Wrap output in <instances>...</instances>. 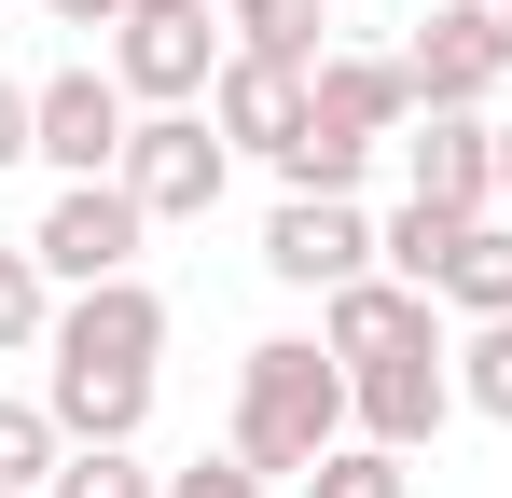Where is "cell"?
Returning a JSON list of instances; mask_svg holds the SVG:
<instances>
[{
  "label": "cell",
  "mask_w": 512,
  "mask_h": 498,
  "mask_svg": "<svg viewBox=\"0 0 512 498\" xmlns=\"http://www.w3.org/2000/svg\"><path fill=\"white\" fill-rule=\"evenodd\" d=\"M222 443L250 457L263 485H277V471L305 485V471L346 443V360L319 332H263L250 360H236V429H222Z\"/></svg>",
  "instance_id": "6da1fadb"
},
{
  "label": "cell",
  "mask_w": 512,
  "mask_h": 498,
  "mask_svg": "<svg viewBox=\"0 0 512 498\" xmlns=\"http://www.w3.org/2000/svg\"><path fill=\"white\" fill-rule=\"evenodd\" d=\"M153 222H208L222 194H236V139L208 125V111H139V139H125V166H111Z\"/></svg>",
  "instance_id": "7a4b0ae2"
},
{
  "label": "cell",
  "mask_w": 512,
  "mask_h": 498,
  "mask_svg": "<svg viewBox=\"0 0 512 498\" xmlns=\"http://www.w3.org/2000/svg\"><path fill=\"white\" fill-rule=\"evenodd\" d=\"M457 415H471V402H457V346H388V360L346 374V429L388 443V457H429Z\"/></svg>",
  "instance_id": "3957f363"
},
{
  "label": "cell",
  "mask_w": 512,
  "mask_h": 498,
  "mask_svg": "<svg viewBox=\"0 0 512 498\" xmlns=\"http://www.w3.org/2000/svg\"><path fill=\"white\" fill-rule=\"evenodd\" d=\"M139 236H153V208H139L125 180H56V208L28 222V249H42V277H56V291L139 277Z\"/></svg>",
  "instance_id": "277c9868"
},
{
  "label": "cell",
  "mask_w": 512,
  "mask_h": 498,
  "mask_svg": "<svg viewBox=\"0 0 512 498\" xmlns=\"http://www.w3.org/2000/svg\"><path fill=\"white\" fill-rule=\"evenodd\" d=\"M222 0L208 14H125L111 28V83L139 97V111H208V83H222Z\"/></svg>",
  "instance_id": "5b68a950"
},
{
  "label": "cell",
  "mask_w": 512,
  "mask_h": 498,
  "mask_svg": "<svg viewBox=\"0 0 512 498\" xmlns=\"http://www.w3.org/2000/svg\"><path fill=\"white\" fill-rule=\"evenodd\" d=\"M28 97H42V166H56V180H111V166H125L139 97L111 83V56H70V70H42Z\"/></svg>",
  "instance_id": "8992f818"
},
{
  "label": "cell",
  "mask_w": 512,
  "mask_h": 498,
  "mask_svg": "<svg viewBox=\"0 0 512 498\" xmlns=\"http://www.w3.org/2000/svg\"><path fill=\"white\" fill-rule=\"evenodd\" d=\"M374 208L360 194H277V222H263V277L277 291H346V277H374Z\"/></svg>",
  "instance_id": "52a82bcc"
},
{
  "label": "cell",
  "mask_w": 512,
  "mask_h": 498,
  "mask_svg": "<svg viewBox=\"0 0 512 498\" xmlns=\"http://www.w3.org/2000/svg\"><path fill=\"white\" fill-rule=\"evenodd\" d=\"M402 194L485 222V208H499V111H416V125H402Z\"/></svg>",
  "instance_id": "ba28073f"
},
{
  "label": "cell",
  "mask_w": 512,
  "mask_h": 498,
  "mask_svg": "<svg viewBox=\"0 0 512 498\" xmlns=\"http://www.w3.org/2000/svg\"><path fill=\"white\" fill-rule=\"evenodd\" d=\"M42 360H111V374H153V360H167V291H153V277L56 291V346H42Z\"/></svg>",
  "instance_id": "9c48e42d"
},
{
  "label": "cell",
  "mask_w": 512,
  "mask_h": 498,
  "mask_svg": "<svg viewBox=\"0 0 512 498\" xmlns=\"http://www.w3.org/2000/svg\"><path fill=\"white\" fill-rule=\"evenodd\" d=\"M319 346L360 374V360H388V346H443V305H429L416 277H388V263H374V277L319 291Z\"/></svg>",
  "instance_id": "30bf717a"
},
{
  "label": "cell",
  "mask_w": 512,
  "mask_h": 498,
  "mask_svg": "<svg viewBox=\"0 0 512 498\" xmlns=\"http://www.w3.org/2000/svg\"><path fill=\"white\" fill-rule=\"evenodd\" d=\"M208 125L236 139V153H291L305 139V70H263V56H222V83H208Z\"/></svg>",
  "instance_id": "8fae6325"
},
{
  "label": "cell",
  "mask_w": 512,
  "mask_h": 498,
  "mask_svg": "<svg viewBox=\"0 0 512 498\" xmlns=\"http://www.w3.org/2000/svg\"><path fill=\"white\" fill-rule=\"evenodd\" d=\"M42 402L70 443H139L153 429V374H111V360H42Z\"/></svg>",
  "instance_id": "7c38bea8"
},
{
  "label": "cell",
  "mask_w": 512,
  "mask_h": 498,
  "mask_svg": "<svg viewBox=\"0 0 512 498\" xmlns=\"http://www.w3.org/2000/svg\"><path fill=\"white\" fill-rule=\"evenodd\" d=\"M305 97H319V111H333L346 139H402V125H416V70H402V56H319V70H305Z\"/></svg>",
  "instance_id": "4fadbf2b"
},
{
  "label": "cell",
  "mask_w": 512,
  "mask_h": 498,
  "mask_svg": "<svg viewBox=\"0 0 512 498\" xmlns=\"http://www.w3.org/2000/svg\"><path fill=\"white\" fill-rule=\"evenodd\" d=\"M402 70H416V111H485V97H499V56H485V28H471L457 0L402 42Z\"/></svg>",
  "instance_id": "5bb4252c"
},
{
  "label": "cell",
  "mask_w": 512,
  "mask_h": 498,
  "mask_svg": "<svg viewBox=\"0 0 512 498\" xmlns=\"http://www.w3.org/2000/svg\"><path fill=\"white\" fill-rule=\"evenodd\" d=\"M429 305H443V319H512V222H499V208L457 222L443 277H429Z\"/></svg>",
  "instance_id": "9a60e30c"
},
{
  "label": "cell",
  "mask_w": 512,
  "mask_h": 498,
  "mask_svg": "<svg viewBox=\"0 0 512 498\" xmlns=\"http://www.w3.org/2000/svg\"><path fill=\"white\" fill-rule=\"evenodd\" d=\"M222 42L263 70H319L333 56V0H222Z\"/></svg>",
  "instance_id": "2e32d148"
},
{
  "label": "cell",
  "mask_w": 512,
  "mask_h": 498,
  "mask_svg": "<svg viewBox=\"0 0 512 498\" xmlns=\"http://www.w3.org/2000/svg\"><path fill=\"white\" fill-rule=\"evenodd\" d=\"M42 346H56V277L28 236H0V360H42Z\"/></svg>",
  "instance_id": "e0dca14e"
},
{
  "label": "cell",
  "mask_w": 512,
  "mask_h": 498,
  "mask_svg": "<svg viewBox=\"0 0 512 498\" xmlns=\"http://www.w3.org/2000/svg\"><path fill=\"white\" fill-rule=\"evenodd\" d=\"M360 166H374V139H346L333 111L305 97V139L277 153V180H291V194H360Z\"/></svg>",
  "instance_id": "ac0fdd59"
},
{
  "label": "cell",
  "mask_w": 512,
  "mask_h": 498,
  "mask_svg": "<svg viewBox=\"0 0 512 498\" xmlns=\"http://www.w3.org/2000/svg\"><path fill=\"white\" fill-rule=\"evenodd\" d=\"M291 498H416V457H388V443H360V429H346V443H333Z\"/></svg>",
  "instance_id": "d6986e66"
},
{
  "label": "cell",
  "mask_w": 512,
  "mask_h": 498,
  "mask_svg": "<svg viewBox=\"0 0 512 498\" xmlns=\"http://www.w3.org/2000/svg\"><path fill=\"white\" fill-rule=\"evenodd\" d=\"M42 498H167V471H139V443H70L42 471Z\"/></svg>",
  "instance_id": "ffe728a7"
},
{
  "label": "cell",
  "mask_w": 512,
  "mask_h": 498,
  "mask_svg": "<svg viewBox=\"0 0 512 498\" xmlns=\"http://www.w3.org/2000/svg\"><path fill=\"white\" fill-rule=\"evenodd\" d=\"M70 457V429H56V402L42 388H0V485H42Z\"/></svg>",
  "instance_id": "44dd1931"
},
{
  "label": "cell",
  "mask_w": 512,
  "mask_h": 498,
  "mask_svg": "<svg viewBox=\"0 0 512 498\" xmlns=\"http://www.w3.org/2000/svg\"><path fill=\"white\" fill-rule=\"evenodd\" d=\"M457 402L485 415V429H512V319H471V332H457Z\"/></svg>",
  "instance_id": "7402d4cb"
},
{
  "label": "cell",
  "mask_w": 512,
  "mask_h": 498,
  "mask_svg": "<svg viewBox=\"0 0 512 498\" xmlns=\"http://www.w3.org/2000/svg\"><path fill=\"white\" fill-rule=\"evenodd\" d=\"M443 249H457V208H416V194H402V208H388V236H374V263H388V277H443Z\"/></svg>",
  "instance_id": "603a6c76"
},
{
  "label": "cell",
  "mask_w": 512,
  "mask_h": 498,
  "mask_svg": "<svg viewBox=\"0 0 512 498\" xmlns=\"http://www.w3.org/2000/svg\"><path fill=\"white\" fill-rule=\"evenodd\" d=\"M167 498H263V471L222 443V457H194V471H167Z\"/></svg>",
  "instance_id": "cb8c5ba5"
},
{
  "label": "cell",
  "mask_w": 512,
  "mask_h": 498,
  "mask_svg": "<svg viewBox=\"0 0 512 498\" xmlns=\"http://www.w3.org/2000/svg\"><path fill=\"white\" fill-rule=\"evenodd\" d=\"M0 166H42V97L0 70Z\"/></svg>",
  "instance_id": "d4e9b609"
},
{
  "label": "cell",
  "mask_w": 512,
  "mask_h": 498,
  "mask_svg": "<svg viewBox=\"0 0 512 498\" xmlns=\"http://www.w3.org/2000/svg\"><path fill=\"white\" fill-rule=\"evenodd\" d=\"M457 14L485 28V56H499V70H512V0H457Z\"/></svg>",
  "instance_id": "484cf974"
},
{
  "label": "cell",
  "mask_w": 512,
  "mask_h": 498,
  "mask_svg": "<svg viewBox=\"0 0 512 498\" xmlns=\"http://www.w3.org/2000/svg\"><path fill=\"white\" fill-rule=\"evenodd\" d=\"M42 14H56V28H111L125 0H42Z\"/></svg>",
  "instance_id": "4316f807"
},
{
  "label": "cell",
  "mask_w": 512,
  "mask_h": 498,
  "mask_svg": "<svg viewBox=\"0 0 512 498\" xmlns=\"http://www.w3.org/2000/svg\"><path fill=\"white\" fill-rule=\"evenodd\" d=\"M125 14H208V0H125ZM125 14H111V28H125Z\"/></svg>",
  "instance_id": "83f0119b"
},
{
  "label": "cell",
  "mask_w": 512,
  "mask_h": 498,
  "mask_svg": "<svg viewBox=\"0 0 512 498\" xmlns=\"http://www.w3.org/2000/svg\"><path fill=\"white\" fill-rule=\"evenodd\" d=\"M499 222H512V125H499Z\"/></svg>",
  "instance_id": "f1b7e54d"
},
{
  "label": "cell",
  "mask_w": 512,
  "mask_h": 498,
  "mask_svg": "<svg viewBox=\"0 0 512 498\" xmlns=\"http://www.w3.org/2000/svg\"><path fill=\"white\" fill-rule=\"evenodd\" d=\"M0 498H42V485H0Z\"/></svg>",
  "instance_id": "f546056e"
}]
</instances>
